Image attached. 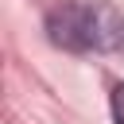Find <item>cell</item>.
<instances>
[{
  "mask_svg": "<svg viewBox=\"0 0 124 124\" xmlns=\"http://www.w3.org/2000/svg\"><path fill=\"white\" fill-rule=\"evenodd\" d=\"M46 35H50V43L62 46V50H74V54L89 50V46H93V8H89V4H74V0L50 8V16H46Z\"/></svg>",
  "mask_w": 124,
  "mask_h": 124,
  "instance_id": "obj_1",
  "label": "cell"
},
{
  "mask_svg": "<svg viewBox=\"0 0 124 124\" xmlns=\"http://www.w3.org/2000/svg\"><path fill=\"white\" fill-rule=\"evenodd\" d=\"M120 50H124V39H120Z\"/></svg>",
  "mask_w": 124,
  "mask_h": 124,
  "instance_id": "obj_4",
  "label": "cell"
},
{
  "mask_svg": "<svg viewBox=\"0 0 124 124\" xmlns=\"http://www.w3.org/2000/svg\"><path fill=\"white\" fill-rule=\"evenodd\" d=\"M112 120H116V124H124V81L112 89Z\"/></svg>",
  "mask_w": 124,
  "mask_h": 124,
  "instance_id": "obj_3",
  "label": "cell"
},
{
  "mask_svg": "<svg viewBox=\"0 0 124 124\" xmlns=\"http://www.w3.org/2000/svg\"><path fill=\"white\" fill-rule=\"evenodd\" d=\"M124 39V16L112 4L93 8V50H116Z\"/></svg>",
  "mask_w": 124,
  "mask_h": 124,
  "instance_id": "obj_2",
  "label": "cell"
}]
</instances>
